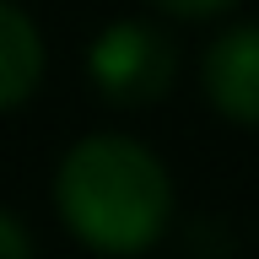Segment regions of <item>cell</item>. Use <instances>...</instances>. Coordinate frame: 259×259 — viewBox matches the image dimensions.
Instances as JSON below:
<instances>
[{
  "label": "cell",
  "mask_w": 259,
  "mask_h": 259,
  "mask_svg": "<svg viewBox=\"0 0 259 259\" xmlns=\"http://www.w3.org/2000/svg\"><path fill=\"white\" fill-rule=\"evenodd\" d=\"M54 205L65 227L97 254H141L173 216V184L141 141L87 135L54 173Z\"/></svg>",
  "instance_id": "6da1fadb"
},
{
  "label": "cell",
  "mask_w": 259,
  "mask_h": 259,
  "mask_svg": "<svg viewBox=\"0 0 259 259\" xmlns=\"http://www.w3.org/2000/svg\"><path fill=\"white\" fill-rule=\"evenodd\" d=\"M87 76L97 81V92L119 103V108H141L157 103L178 76L173 38L157 32L151 22H113L92 38L87 49Z\"/></svg>",
  "instance_id": "7a4b0ae2"
},
{
  "label": "cell",
  "mask_w": 259,
  "mask_h": 259,
  "mask_svg": "<svg viewBox=\"0 0 259 259\" xmlns=\"http://www.w3.org/2000/svg\"><path fill=\"white\" fill-rule=\"evenodd\" d=\"M210 108L227 113L232 124H254L259 130V27H232L205 49L200 65Z\"/></svg>",
  "instance_id": "3957f363"
},
{
  "label": "cell",
  "mask_w": 259,
  "mask_h": 259,
  "mask_svg": "<svg viewBox=\"0 0 259 259\" xmlns=\"http://www.w3.org/2000/svg\"><path fill=\"white\" fill-rule=\"evenodd\" d=\"M44 76V44H38V27L27 16L0 0V113L27 103L32 87Z\"/></svg>",
  "instance_id": "277c9868"
},
{
  "label": "cell",
  "mask_w": 259,
  "mask_h": 259,
  "mask_svg": "<svg viewBox=\"0 0 259 259\" xmlns=\"http://www.w3.org/2000/svg\"><path fill=\"white\" fill-rule=\"evenodd\" d=\"M0 259H32V238L11 210H0Z\"/></svg>",
  "instance_id": "5b68a950"
},
{
  "label": "cell",
  "mask_w": 259,
  "mask_h": 259,
  "mask_svg": "<svg viewBox=\"0 0 259 259\" xmlns=\"http://www.w3.org/2000/svg\"><path fill=\"white\" fill-rule=\"evenodd\" d=\"M151 6H162V11H173V16H216L232 0H151Z\"/></svg>",
  "instance_id": "8992f818"
}]
</instances>
